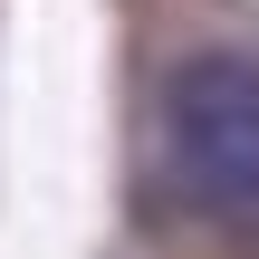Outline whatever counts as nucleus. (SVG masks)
<instances>
[{"mask_svg":"<svg viewBox=\"0 0 259 259\" xmlns=\"http://www.w3.org/2000/svg\"><path fill=\"white\" fill-rule=\"evenodd\" d=\"M163 154H173V183L202 221L259 231V58L250 48H202L173 67Z\"/></svg>","mask_w":259,"mask_h":259,"instance_id":"f257e3e1","label":"nucleus"}]
</instances>
